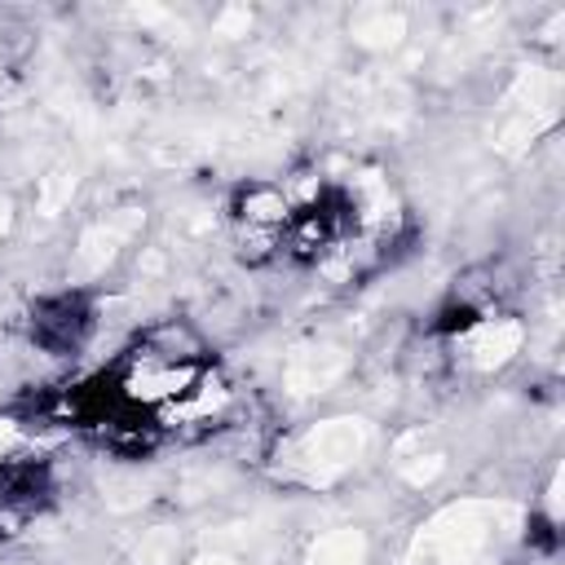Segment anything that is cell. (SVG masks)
Instances as JSON below:
<instances>
[{"label":"cell","mask_w":565,"mask_h":565,"mask_svg":"<svg viewBox=\"0 0 565 565\" xmlns=\"http://www.w3.org/2000/svg\"><path fill=\"white\" fill-rule=\"evenodd\" d=\"M93 331V305L79 291L44 296L31 309V340L44 353H75Z\"/></svg>","instance_id":"1"}]
</instances>
